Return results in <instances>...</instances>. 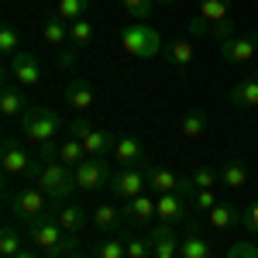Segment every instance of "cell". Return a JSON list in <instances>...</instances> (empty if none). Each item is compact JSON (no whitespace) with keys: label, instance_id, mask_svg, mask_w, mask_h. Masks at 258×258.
Segmentation results:
<instances>
[{"label":"cell","instance_id":"3957f363","mask_svg":"<svg viewBox=\"0 0 258 258\" xmlns=\"http://www.w3.org/2000/svg\"><path fill=\"white\" fill-rule=\"evenodd\" d=\"M120 45H124V52L135 55V59H159L162 52H165L162 35L148 24V21H135V24H127V28L120 31Z\"/></svg>","mask_w":258,"mask_h":258},{"label":"cell","instance_id":"bcb514c9","mask_svg":"<svg viewBox=\"0 0 258 258\" xmlns=\"http://www.w3.org/2000/svg\"><path fill=\"white\" fill-rule=\"evenodd\" d=\"M73 258H86V255H80V251H76V255H73Z\"/></svg>","mask_w":258,"mask_h":258},{"label":"cell","instance_id":"e0dca14e","mask_svg":"<svg viewBox=\"0 0 258 258\" xmlns=\"http://www.w3.org/2000/svg\"><path fill=\"white\" fill-rule=\"evenodd\" d=\"M152 258H179V238L172 224H162L152 231Z\"/></svg>","mask_w":258,"mask_h":258},{"label":"cell","instance_id":"681fc988","mask_svg":"<svg viewBox=\"0 0 258 258\" xmlns=\"http://www.w3.org/2000/svg\"><path fill=\"white\" fill-rule=\"evenodd\" d=\"M255 4H258V0H255Z\"/></svg>","mask_w":258,"mask_h":258},{"label":"cell","instance_id":"60d3db41","mask_svg":"<svg viewBox=\"0 0 258 258\" xmlns=\"http://www.w3.org/2000/svg\"><path fill=\"white\" fill-rule=\"evenodd\" d=\"M227 258H258V248L251 241H238V244H231Z\"/></svg>","mask_w":258,"mask_h":258},{"label":"cell","instance_id":"30bf717a","mask_svg":"<svg viewBox=\"0 0 258 258\" xmlns=\"http://www.w3.org/2000/svg\"><path fill=\"white\" fill-rule=\"evenodd\" d=\"M110 179H114V172L103 159H83L76 165V186L83 193H97L103 186H110Z\"/></svg>","mask_w":258,"mask_h":258},{"label":"cell","instance_id":"9c48e42d","mask_svg":"<svg viewBox=\"0 0 258 258\" xmlns=\"http://www.w3.org/2000/svg\"><path fill=\"white\" fill-rule=\"evenodd\" d=\"M220 59L227 66H244V62L258 59V31H244V35H231L220 41Z\"/></svg>","mask_w":258,"mask_h":258},{"label":"cell","instance_id":"5b68a950","mask_svg":"<svg viewBox=\"0 0 258 258\" xmlns=\"http://www.w3.org/2000/svg\"><path fill=\"white\" fill-rule=\"evenodd\" d=\"M62 120L55 110H48V107H28L24 110V117H21V131H24V138H31L35 145H41V141H55V135H59Z\"/></svg>","mask_w":258,"mask_h":258},{"label":"cell","instance_id":"ba28073f","mask_svg":"<svg viewBox=\"0 0 258 258\" xmlns=\"http://www.w3.org/2000/svg\"><path fill=\"white\" fill-rule=\"evenodd\" d=\"M148 165V162H145ZM138 165V169H117L114 179H110V193L120 200V203H127V200L141 197L145 189H148V169Z\"/></svg>","mask_w":258,"mask_h":258},{"label":"cell","instance_id":"5bb4252c","mask_svg":"<svg viewBox=\"0 0 258 258\" xmlns=\"http://www.w3.org/2000/svg\"><path fill=\"white\" fill-rule=\"evenodd\" d=\"M186 203L189 200L179 197V193H162V197H155V217L162 224H179V220H186V214H189Z\"/></svg>","mask_w":258,"mask_h":258},{"label":"cell","instance_id":"e575fe53","mask_svg":"<svg viewBox=\"0 0 258 258\" xmlns=\"http://www.w3.org/2000/svg\"><path fill=\"white\" fill-rule=\"evenodd\" d=\"M0 52H4L7 59L21 52V35H18L14 24H4V28H0Z\"/></svg>","mask_w":258,"mask_h":258},{"label":"cell","instance_id":"d6a6232c","mask_svg":"<svg viewBox=\"0 0 258 258\" xmlns=\"http://www.w3.org/2000/svg\"><path fill=\"white\" fill-rule=\"evenodd\" d=\"M86 7H90V0H59V4H55V14L73 24V21H80L83 14H86Z\"/></svg>","mask_w":258,"mask_h":258},{"label":"cell","instance_id":"52a82bcc","mask_svg":"<svg viewBox=\"0 0 258 258\" xmlns=\"http://www.w3.org/2000/svg\"><path fill=\"white\" fill-rule=\"evenodd\" d=\"M31 159H35V155H28L24 145H21L14 135H4V141H0V169H4V179H7V182H11V179H24Z\"/></svg>","mask_w":258,"mask_h":258},{"label":"cell","instance_id":"ab89813d","mask_svg":"<svg viewBox=\"0 0 258 258\" xmlns=\"http://www.w3.org/2000/svg\"><path fill=\"white\" fill-rule=\"evenodd\" d=\"M59 145H62V141H41L35 155H38L45 165H48V162H59Z\"/></svg>","mask_w":258,"mask_h":258},{"label":"cell","instance_id":"7402d4cb","mask_svg":"<svg viewBox=\"0 0 258 258\" xmlns=\"http://www.w3.org/2000/svg\"><path fill=\"white\" fill-rule=\"evenodd\" d=\"M179 258H214L210 244L203 241V234H200L197 227H189V234L179 241Z\"/></svg>","mask_w":258,"mask_h":258},{"label":"cell","instance_id":"c3c4849f","mask_svg":"<svg viewBox=\"0 0 258 258\" xmlns=\"http://www.w3.org/2000/svg\"><path fill=\"white\" fill-rule=\"evenodd\" d=\"M162 4H165V0H159V7H162Z\"/></svg>","mask_w":258,"mask_h":258},{"label":"cell","instance_id":"ffe728a7","mask_svg":"<svg viewBox=\"0 0 258 258\" xmlns=\"http://www.w3.org/2000/svg\"><path fill=\"white\" fill-rule=\"evenodd\" d=\"M86 145V159H103L107 152H114V145H117V138H114V131H103V127H93L90 131V138L83 141Z\"/></svg>","mask_w":258,"mask_h":258},{"label":"cell","instance_id":"484cf974","mask_svg":"<svg viewBox=\"0 0 258 258\" xmlns=\"http://www.w3.org/2000/svg\"><path fill=\"white\" fill-rule=\"evenodd\" d=\"M83 159H86V145H83L80 138H66V141L59 145V162H62V165L76 169Z\"/></svg>","mask_w":258,"mask_h":258},{"label":"cell","instance_id":"ac0fdd59","mask_svg":"<svg viewBox=\"0 0 258 258\" xmlns=\"http://www.w3.org/2000/svg\"><path fill=\"white\" fill-rule=\"evenodd\" d=\"M227 100H231L234 107L255 110V107H258V76H244L241 83H234L231 93H227Z\"/></svg>","mask_w":258,"mask_h":258},{"label":"cell","instance_id":"b9f144b4","mask_svg":"<svg viewBox=\"0 0 258 258\" xmlns=\"http://www.w3.org/2000/svg\"><path fill=\"white\" fill-rule=\"evenodd\" d=\"M69 131H73L69 138H80V141H86V138H90V131H93V124H90L86 117H73V124H69Z\"/></svg>","mask_w":258,"mask_h":258},{"label":"cell","instance_id":"f1b7e54d","mask_svg":"<svg viewBox=\"0 0 258 258\" xmlns=\"http://www.w3.org/2000/svg\"><path fill=\"white\" fill-rule=\"evenodd\" d=\"M24 248H21V231L14 224H7L4 231H0V258H14L21 255Z\"/></svg>","mask_w":258,"mask_h":258},{"label":"cell","instance_id":"4316f807","mask_svg":"<svg viewBox=\"0 0 258 258\" xmlns=\"http://www.w3.org/2000/svg\"><path fill=\"white\" fill-rule=\"evenodd\" d=\"M179 131H182L186 138H200V135L207 131V114H203L200 107L186 110V114H182V120H179Z\"/></svg>","mask_w":258,"mask_h":258},{"label":"cell","instance_id":"277c9868","mask_svg":"<svg viewBox=\"0 0 258 258\" xmlns=\"http://www.w3.org/2000/svg\"><path fill=\"white\" fill-rule=\"evenodd\" d=\"M7 210H11V217L21 220V227L24 224H31V220L45 217V214H52L48 210V197L41 193L38 186H21V189H14V193H7Z\"/></svg>","mask_w":258,"mask_h":258},{"label":"cell","instance_id":"cb8c5ba5","mask_svg":"<svg viewBox=\"0 0 258 258\" xmlns=\"http://www.w3.org/2000/svg\"><path fill=\"white\" fill-rule=\"evenodd\" d=\"M220 182H224L227 189H241V186L248 182V169H244L238 159H227L220 165Z\"/></svg>","mask_w":258,"mask_h":258},{"label":"cell","instance_id":"d590c367","mask_svg":"<svg viewBox=\"0 0 258 258\" xmlns=\"http://www.w3.org/2000/svg\"><path fill=\"white\" fill-rule=\"evenodd\" d=\"M189 179H193L197 189H214V182H217V169H214V165H197Z\"/></svg>","mask_w":258,"mask_h":258},{"label":"cell","instance_id":"836d02e7","mask_svg":"<svg viewBox=\"0 0 258 258\" xmlns=\"http://www.w3.org/2000/svg\"><path fill=\"white\" fill-rule=\"evenodd\" d=\"M120 7L131 14V21H148L152 11L159 7V0H120Z\"/></svg>","mask_w":258,"mask_h":258},{"label":"cell","instance_id":"f546056e","mask_svg":"<svg viewBox=\"0 0 258 258\" xmlns=\"http://www.w3.org/2000/svg\"><path fill=\"white\" fill-rule=\"evenodd\" d=\"M41 38L48 41L52 48H62V45L69 41V24H66V21H62V18L48 21V24H45V31H41Z\"/></svg>","mask_w":258,"mask_h":258},{"label":"cell","instance_id":"d4e9b609","mask_svg":"<svg viewBox=\"0 0 258 258\" xmlns=\"http://www.w3.org/2000/svg\"><path fill=\"white\" fill-rule=\"evenodd\" d=\"M162 59L169 62V66H179V69H182V66L193 62V45H189L186 38H182V41H169L165 52H162Z\"/></svg>","mask_w":258,"mask_h":258},{"label":"cell","instance_id":"4dcf8cb0","mask_svg":"<svg viewBox=\"0 0 258 258\" xmlns=\"http://www.w3.org/2000/svg\"><path fill=\"white\" fill-rule=\"evenodd\" d=\"M93 258H127V238L120 234V238H107L97 244V251Z\"/></svg>","mask_w":258,"mask_h":258},{"label":"cell","instance_id":"d6986e66","mask_svg":"<svg viewBox=\"0 0 258 258\" xmlns=\"http://www.w3.org/2000/svg\"><path fill=\"white\" fill-rule=\"evenodd\" d=\"M241 214H244V210L234 207V203H217V207L207 214V220H210L214 231H234V227L241 224Z\"/></svg>","mask_w":258,"mask_h":258},{"label":"cell","instance_id":"2e32d148","mask_svg":"<svg viewBox=\"0 0 258 258\" xmlns=\"http://www.w3.org/2000/svg\"><path fill=\"white\" fill-rule=\"evenodd\" d=\"M114 162H117L120 169H138V165H145V148H141V141L131 138V135L117 138V145H114Z\"/></svg>","mask_w":258,"mask_h":258},{"label":"cell","instance_id":"83f0119b","mask_svg":"<svg viewBox=\"0 0 258 258\" xmlns=\"http://www.w3.org/2000/svg\"><path fill=\"white\" fill-rule=\"evenodd\" d=\"M93 38H97V31H93V24L90 21H73L69 24V45L73 48H86V45H93Z\"/></svg>","mask_w":258,"mask_h":258},{"label":"cell","instance_id":"7dc6e473","mask_svg":"<svg viewBox=\"0 0 258 258\" xmlns=\"http://www.w3.org/2000/svg\"><path fill=\"white\" fill-rule=\"evenodd\" d=\"M169 4H172V0H165V4H162V7H169Z\"/></svg>","mask_w":258,"mask_h":258},{"label":"cell","instance_id":"7bdbcfd3","mask_svg":"<svg viewBox=\"0 0 258 258\" xmlns=\"http://www.w3.org/2000/svg\"><path fill=\"white\" fill-rule=\"evenodd\" d=\"M73 62H76V48H62V55H59V66H62V69H69Z\"/></svg>","mask_w":258,"mask_h":258},{"label":"cell","instance_id":"8d00e7d4","mask_svg":"<svg viewBox=\"0 0 258 258\" xmlns=\"http://www.w3.org/2000/svg\"><path fill=\"white\" fill-rule=\"evenodd\" d=\"M189 207L197 210V214H210L214 207H217V197H214V189H197L193 200H189Z\"/></svg>","mask_w":258,"mask_h":258},{"label":"cell","instance_id":"44dd1931","mask_svg":"<svg viewBox=\"0 0 258 258\" xmlns=\"http://www.w3.org/2000/svg\"><path fill=\"white\" fill-rule=\"evenodd\" d=\"M148 169V189L162 197V193H176L179 189V176H172L169 169H162V165H145Z\"/></svg>","mask_w":258,"mask_h":258},{"label":"cell","instance_id":"7a4b0ae2","mask_svg":"<svg viewBox=\"0 0 258 258\" xmlns=\"http://www.w3.org/2000/svg\"><path fill=\"white\" fill-rule=\"evenodd\" d=\"M231 4L234 0H200L197 18L189 21L193 35H214L217 41L231 38Z\"/></svg>","mask_w":258,"mask_h":258},{"label":"cell","instance_id":"ee69618b","mask_svg":"<svg viewBox=\"0 0 258 258\" xmlns=\"http://www.w3.org/2000/svg\"><path fill=\"white\" fill-rule=\"evenodd\" d=\"M14 258H45V255H41V251H28V248H24V251H21V255H14Z\"/></svg>","mask_w":258,"mask_h":258},{"label":"cell","instance_id":"603a6c76","mask_svg":"<svg viewBox=\"0 0 258 258\" xmlns=\"http://www.w3.org/2000/svg\"><path fill=\"white\" fill-rule=\"evenodd\" d=\"M55 220H59V227L66 234H80L83 227H86V210H83L80 203L76 207H62V210H55Z\"/></svg>","mask_w":258,"mask_h":258},{"label":"cell","instance_id":"8fae6325","mask_svg":"<svg viewBox=\"0 0 258 258\" xmlns=\"http://www.w3.org/2000/svg\"><path fill=\"white\" fill-rule=\"evenodd\" d=\"M7 76H14L21 86H35V83H41V62H38V55L28 52V48H21L18 55L7 59Z\"/></svg>","mask_w":258,"mask_h":258},{"label":"cell","instance_id":"f6af8a7d","mask_svg":"<svg viewBox=\"0 0 258 258\" xmlns=\"http://www.w3.org/2000/svg\"><path fill=\"white\" fill-rule=\"evenodd\" d=\"M251 76H258V59H255V73H251Z\"/></svg>","mask_w":258,"mask_h":258},{"label":"cell","instance_id":"6da1fadb","mask_svg":"<svg viewBox=\"0 0 258 258\" xmlns=\"http://www.w3.org/2000/svg\"><path fill=\"white\" fill-rule=\"evenodd\" d=\"M24 238L35 244V251H41L45 258H73L76 255V234H66L59 227L55 214H45V217L24 224Z\"/></svg>","mask_w":258,"mask_h":258},{"label":"cell","instance_id":"8992f818","mask_svg":"<svg viewBox=\"0 0 258 258\" xmlns=\"http://www.w3.org/2000/svg\"><path fill=\"white\" fill-rule=\"evenodd\" d=\"M35 186H38L48 200H62V197H69L73 189H80V186H76V169H69V165H62V162H48Z\"/></svg>","mask_w":258,"mask_h":258},{"label":"cell","instance_id":"9a60e30c","mask_svg":"<svg viewBox=\"0 0 258 258\" xmlns=\"http://www.w3.org/2000/svg\"><path fill=\"white\" fill-rule=\"evenodd\" d=\"M93 100H97V93H93V83L86 80V76H73V80L66 83V103L73 107V110H90L93 107Z\"/></svg>","mask_w":258,"mask_h":258},{"label":"cell","instance_id":"4fadbf2b","mask_svg":"<svg viewBox=\"0 0 258 258\" xmlns=\"http://www.w3.org/2000/svg\"><path fill=\"white\" fill-rule=\"evenodd\" d=\"M120 217H124L127 227H145L148 220L155 217V197H152V193H141V197L127 200V203L120 207Z\"/></svg>","mask_w":258,"mask_h":258},{"label":"cell","instance_id":"74e56055","mask_svg":"<svg viewBox=\"0 0 258 258\" xmlns=\"http://www.w3.org/2000/svg\"><path fill=\"white\" fill-rule=\"evenodd\" d=\"M127 258H152V238H127Z\"/></svg>","mask_w":258,"mask_h":258},{"label":"cell","instance_id":"7c38bea8","mask_svg":"<svg viewBox=\"0 0 258 258\" xmlns=\"http://www.w3.org/2000/svg\"><path fill=\"white\" fill-rule=\"evenodd\" d=\"M28 107H31V103L21 93V83L14 80V76H4V86H0V114L7 120H18V117H24Z\"/></svg>","mask_w":258,"mask_h":258},{"label":"cell","instance_id":"f35d334b","mask_svg":"<svg viewBox=\"0 0 258 258\" xmlns=\"http://www.w3.org/2000/svg\"><path fill=\"white\" fill-rule=\"evenodd\" d=\"M241 227L248 231V234H255L258 238V200L251 207H244V214H241Z\"/></svg>","mask_w":258,"mask_h":258},{"label":"cell","instance_id":"1f68e13d","mask_svg":"<svg viewBox=\"0 0 258 258\" xmlns=\"http://www.w3.org/2000/svg\"><path fill=\"white\" fill-rule=\"evenodd\" d=\"M120 220H124V217H120V210H117V207H110V203H100L97 210H93V224H97L100 231H114Z\"/></svg>","mask_w":258,"mask_h":258}]
</instances>
